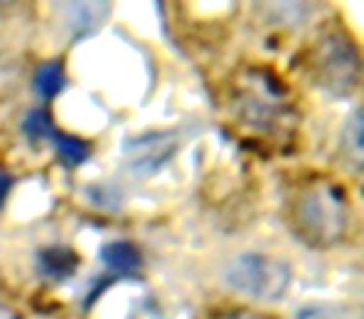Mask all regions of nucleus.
Segmentation results:
<instances>
[{"instance_id": "1", "label": "nucleus", "mask_w": 364, "mask_h": 319, "mask_svg": "<svg viewBox=\"0 0 364 319\" xmlns=\"http://www.w3.org/2000/svg\"><path fill=\"white\" fill-rule=\"evenodd\" d=\"M292 225L302 239L317 247L337 244L347 234V200L327 183L309 185L292 207Z\"/></svg>"}, {"instance_id": "2", "label": "nucleus", "mask_w": 364, "mask_h": 319, "mask_svg": "<svg viewBox=\"0 0 364 319\" xmlns=\"http://www.w3.org/2000/svg\"><path fill=\"white\" fill-rule=\"evenodd\" d=\"M223 282L240 297L255 302H277L292 282L289 267L277 257L259 252L237 254L223 269Z\"/></svg>"}, {"instance_id": "3", "label": "nucleus", "mask_w": 364, "mask_h": 319, "mask_svg": "<svg viewBox=\"0 0 364 319\" xmlns=\"http://www.w3.org/2000/svg\"><path fill=\"white\" fill-rule=\"evenodd\" d=\"M314 75L332 95H349L359 80V55L347 36L327 33L314 50Z\"/></svg>"}, {"instance_id": "4", "label": "nucleus", "mask_w": 364, "mask_h": 319, "mask_svg": "<svg viewBox=\"0 0 364 319\" xmlns=\"http://www.w3.org/2000/svg\"><path fill=\"white\" fill-rule=\"evenodd\" d=\"M175 150V142L167 135H147L137 137L127 145V155H130V163L140 170H152L157 165H162L167 157Z\"/></svg>"}, {"instance_id": "5", "label": "nucleus", "mask_w": 364, "mask_h": 319, "mask_svg": "<svg viewBox=\"0 0 364 319\" xmlns=\"http://www.w3.org/2000/svg\"><path fill=\"white\" fill-rule=\"evenodd\" d=\"M107 16V6L102 3H85V6H68L65 8V26L73 33L82 36V33H90L92 28L100 26V21Z\"/></svg>"}, {"instance_id": "6", "label": "nucleus", "mask_w": 364, "mask_h": 319, "mask_svg": "<svg viewBox=\"0 0 364 319\" xmlns=\"http://www.w3.org/2000/svg\"><path fill=\"white\" fill-rule=\"evenodd\" d=\"M100 254L102 262L110 264L112 269H120V272H132L140 267V252L130 242H110L102 247Z\"/></svg>"}, {"instance_id": "7", "label": "nucleus", "mask_w": 364, "mask_h": 319, "mask_svg": "<svg viewBox=\"0 0 364 319\" xmlns=\"http://www.w3.org/2000/svg\"><path fill=\"white\" fill-rule=\"evenodd\" d=\"M77 259L73 252H68V249L63 247H53V249H46V252L41 254V267L46 274H50V277L55 279H63V277H70L73 269H75Z\"/></svg>"}, {"instance_id": "8", "label": "nucleus", "mask_w": 364, "mask_h": 319, "mask_svg": "<svg viewBox=\"0 0 364 319\" xmlns=\"http://www.w3.org/2000/svg\"><path fill=\"white\" fill-rule=\"evenodd\" d=\"M65 87V72L58 63H46L36 75V90L41 97H55Z\"/></svg>"}, {"instance_id": "9", "label": "nucleus", "mask_w": 364, "mask_h": 319, "mask_svg": "<svg viewBox=\"0 0 364 319\" xmlns=\"http://www.w3.org/2000/svg\"><path fill=\"white\" fill-rule=\"evenodd\" d=\"M58 152L68 165H80L87 160V145L77 137H58Z\"/></svg>"}, {"instance_id": "10", "label": "nucleus", "mask_w": 364, "mask_h": 319, "mask_svg": "<svg viewBox=\"0 0 364 319\" xmlns=\"http://www.w3.org/2000/svg\"><path fill=\"white\" fill-rule=\"evenodd\" d=\"M297 319H349L347 309L337 304H307L297 312Z\"/></svg>"}, {"instance_id": "11", "label": "nucleus", "mask_w": 364, "mask_h": 319, "mask_svg": "<svg viewBox=\"0 0 364 319\" xmlns=\"http://www.w3.org/2000/svg\"><path fill=\"white\" fill-rule=\"evenodd\" d=\"M26 132L33 137V140H41V137L50 135L53 127H50V120H48V115L43 110H33L31 115H28L26 120Z\"/></svg>"}, {"instance_id": "12", "label": "nucleus", "mask_w": 364, "mask_h": 319, "mask_svg": "<svg viewBox=\"0 0 364 319\" xmlns=\"http://www.w3.org/2000/svg\"><path fill=\"white\" fill-rule=\"evenodd\" d=\"M220 319H262V317H259V314H252V312H245V309H235V312L223 314Z\"/></svg>"}, {"instance_id": "13", "label": "nucleus", "mask_w": 364, "mask_h": 319, "mask_svg": "<svg viewBox=\"0 0 364 319\" xmlns=\"http://www.w3.org/2000/svg\"><path fill=\"white\" fill-rule=\"evenodd\" d=\"M8 190H11V180H8L6 175H0V205H3V200H6Z\"/></svg>"}]
</instances>
